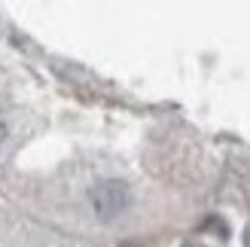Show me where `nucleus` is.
Here are the masks:
<instances>
[{
  "label": "nucleus",
  "instance_id": "obj_3",
  "mask_svg": "<svg viewBox=\"0 0 250 247\" xmlns=\"http://www.w3.org/2000/svg\"><path fill=\"white\" fill-rule=\"evenodd\" d=\"M180 247H205V244H198V241H186V244H180Z\"/></svg>",
  "mask_w": 250,
  "mask_h": 247
},
{
  "label": "nucleus",
  "instance_id": "obj_2",
  "mask_svg": "<svg viewBox=\"0 0 250 247\" xmlns=\"http://www.w3.org/2000/svg\"><path fill=\"white\" fill-rule=\"evenodd\" d=\"M3 141H6V125L0 122V144H3Z\"/></svg>",
  "mask_w": 250,
  "mask_h": 247
},
{
  "label": "nucleus",
  "instance_id": "obj_1",
  "mask_svg": "<svg viewBox=\"0 0 250 247\" xmlns=\"http://www.w3.org/2000/svg\"><path fill=\"white\" fill-rule=\"evenodd\" d=\"M89 199H92L95 214L101 217V220H116L119 214L128 211L131 189H128V183H125V180H101V183H95V186H92Z\"/></svg>",
  "mask_w": 250,
  "mask_h": 247
}]
</instances>
